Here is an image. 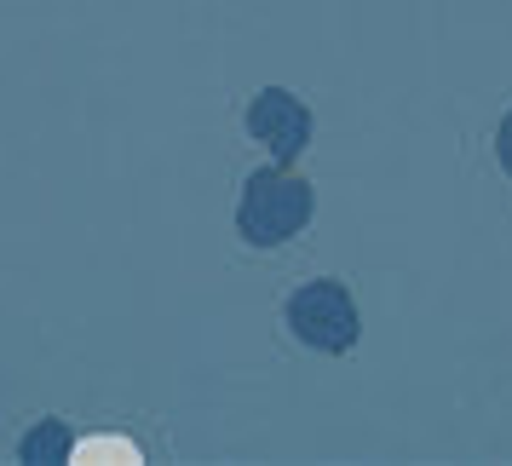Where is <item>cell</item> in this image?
<instances>
[{
  "label": "cell",
  "instance_id": "cell-1",
  "mask_svg": "<svg viewBox=\"0 0 512 466\" xmlns=\"http://www.w3.org/2000/svg\"><path fill=\"white\" fill-rule=\"evenodd\" d=\"M317 213V190L288 167H259L242 185V208H236V231L254 248H282L288 236H300Z\"/></svg>",
  "mask_w": 512,
  "mask_h": 466
},
{
  "label": "cell",
  "instance_id": "cell-2",
  "mask_svg": "<svg viewBox=\"0 0 512 466\" xmlns=\"http://www.w3.org/2000/svg\"><path fill=\"white\" fill-rule=\"evenodd\" d=\"M288 328H294V340H300V346L340 357V351L357 346L363 317H357V300H351L346 282L317 277V282H300V288L288 294Z\"/></svg>",
  "mask_w": 512,
  "mask_h": 466
},
{
  "label": "cell",
  "instance_id": "cell-3",
  "mask_svg": "<svg viewBox=\"0 0 512 466\" xmlns=\"http://www.w3.org/2000/svg\"><path fill=\"white\" fill-rule=\"evenodd\" d=\"M248 139L259 150H271L277 162H294L305 144H311V110L288 87H265V93L248 104Z\"/></svg>",
  "mask_w": 512,
  "mask_h": 466
},
{
  "label": "cell",
  "instance_id": "cell-4",
  "mask_svg": "<svg viewBox=\"0 0 512 466\" xmlns=\"http://www.w3.org/2000/svg\"><path fill=\"white\" fill-rule=\"evenodd\" d=\"M75 455V443H70V426L64 420H41L35 432H29V443H24V461L29 466H41V461H70Z\"/></svg>",
  "mask_w": 512,
  "mask_h": 466
},
{
  "label": "cell",
  "instance_id": "cell-5",
  "mask_svg": "<svg viewBox=\"0 0 512 466\" xmlns=\"http://www.w3.org/2000/svg\"><path fill=\"white\" fill-rule=\"evenodd\" d=\"M70 461H116V466H139L144 455H139V443H133V438H116V432H98V438L75 443V455H70Z\"/></svg>",
  "mask_w": 512,
  "mask_h": 466
},
{
  "label": "cell",
  "instance_id": "cell-6",
  "mask_svg": "<svg viewBox=\"0 0 512 466\" xmlns=\"http://www.w3.org/2000/svg\"><path fill=\"white\" fill-rule=\"evenodd\" d=\"M495 162H501V173L512 179V110L501 116V133H495Z\"/></svg>",
  "mask_w": 512,
  "mask_h": 466
}]
</instances>
